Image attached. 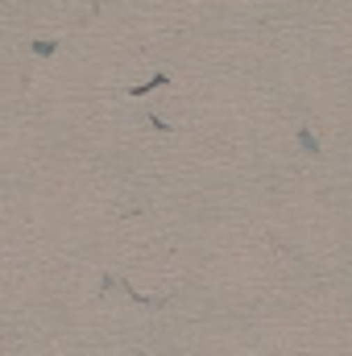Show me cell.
Returning <instances> with one entry per match:
<instances>
[{"label": "cell", "mask_w": 352, "mask_h": 356, "mask_svg": "<svg viewBox=\"0 0 352 356\" xmlns=\"http://www.w3.org/2000/svg\"><path fill=\"white\" fill-rule=\"evenodd\" d=\"M137 356H145V353H137Z\"/></svg>", "instance_id": "4"}, {"label": "cell", "mask_w": 352, "mask_h": 356, "mask_svg": "<svg viewBox=\"0 0 352 356\" xmlns=\"http://www.w3.org/2000/svg\"><path fill=\"white\" fill-rule=\"evenodd\" d=\"M54 50H58V46H54V42H33V54H42V58H50V54H54Z\"/></svg>", "instance_id": "3"}, {"label": "cell", "mask_w": 352, "mask_h": 356, "mask_svg": "<svg viewBox=\"0 0 352 356\" xmlns=\"http://www.w3.org/2000/svg\"><path fill=\"white\" fill-rule=\"evenodd\" d=\"M166 83H170V75H154V79H150V83H141V88H133V95H137V99H141V95H150V91L166 88Z\"/></svg>", "instance_id": "1"}, {"label": "cell", "mask_w": 352, "mask_h": 356, "mask_svg": "<svg viewBox=\"0 0 352 356\" xmlns=\"http://www.w3.org/2000/svg\"><path fill=\"white\" fill-rule=\"evenodd\" d=\"M298 145H303L307 154H319V141H315V133H311V129H298Z\"/></svg>", "instance_id": "2"}]
</instances>
